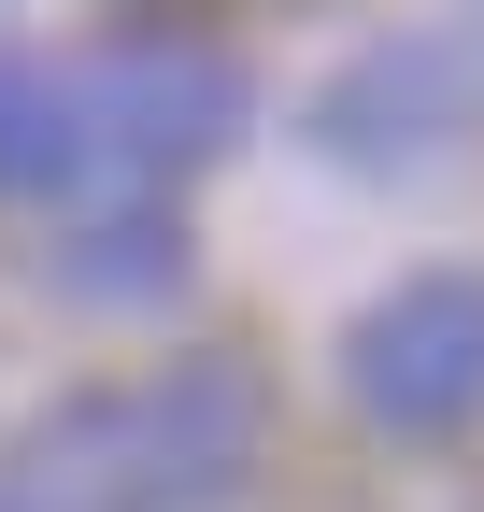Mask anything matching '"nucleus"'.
<instances>
[{"instance_id": "nucleus-3", "label": "nucleus", "mask_w": 484, "mask_h": 512, "mask_svg": "<svg viewBox=\"0 0 484 512\" xmlns=\"http://www.w3.org/2000/svg\"><path fill=\"white\" fill-rule=\"evenodd\" d=\"M228 128H242V72H228V43H200V29H129L86 72V143L129 185H171V171L228 157Z\"/></svg>"}, {"instance_id": "nucleus-5", "label": "nucleus", "mask_w": 484, "mask_h": 512, "mask_svg": "<svg viewBox=\"0 0 484 512\" xmlns=\"http://www.w3.org/2000/svg\"><path fill=\"white\" fill-rule=\"evenodd\" d=\"M100 143H86V86L57 72V57H15L0 43V200H57V185H86Z\"/></svg>"}, {"instance_id": "nucleus-1", "label": "nucleus", "mask_w": 484, "mask_h": 512, "mask_svg": "<svg viewBox=\"0 0 484 512\" xmlns=\"http://www.w3.org/2000/svg\"><path fill=\"white\" fill-rule=\"evenodd\" d=\"M257 370L242 356H171L143 384H86L0 456V512H214L257 470Z\"/></svg>"}, {"instance_id": "nucleus-2", "label": "nucleus", "mask_w": 484, "mask_h": 512, "mask_svg": "<svg viewBox=\"0 0 484 512\" xmlns=\"http://www.w3.org/2000/svg\"><path fill=\"white\" fill-rule=\"evenodd\" d=\"M342 384L356 413L399 441H442L484 413V271H413L342 328Z\"/></svg>"}, {"instance_id": "nucleus-4", "label": "nucleus", "mask_w": 484, "mask_h": 512, "mask_svg": "<svg viewBox=\"0 0 484 512\" xmlns=\"http://www.w3.org/2000/svg\"><path fill=\"white\" fill-rule=\"evenodd\" d=\"M314 143L342 157V171H428V157H456L470 143V57L456 43H371L356 72L314 100Z\"/></svg>"}, {"instance_id": "nucleus-6", "label": "nucleus", "mask_w": 484, "mask_h": 512, "mask_svg": "<svg viewBox=\"0 0 484 512\" xmlns=\"http://www.w3.org/2000/svg\"><path fill=\"white\" fill-rule=\"evenodd\" d=\"M57 285L72 299H171L186 285V228L171 214H114V228H86L72 256H57Z\"/></svg>"}]
</instances>
